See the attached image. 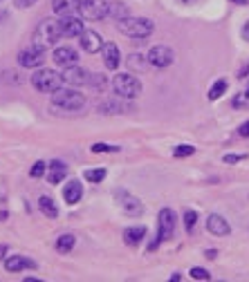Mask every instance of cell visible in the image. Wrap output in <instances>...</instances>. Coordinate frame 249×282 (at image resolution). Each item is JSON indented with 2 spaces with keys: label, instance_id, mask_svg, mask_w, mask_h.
<instances>
[{
  "label": "cell",
  "instance_id": "cell-1",
  "mask_svg": "<svg viewBox=\"0 0 249 282\" xmlns=\"http://www.w3.org/2000/svg\"><path fill=\"white\" fill-rule=\"evenodd\" d=\"M119 32L122 34H126L128 38H135V40H144L148 38V36L153 34V20H148V18H124V20H119Z\"/></svg>",
  "mask_w": 249,
  "mask_h": 282
},
{
  "label": "cell",
  "instance_id": "cell-2",
  "mask_svg": "<svg viewBox=\"0 0 249 282\" xmlns=\"http://www.w3.org/2000/svg\"><path fill=\"white\" fill-rule=\"evenodd\" d=\"M52 105L61 110H81L86 105V97L74 87H58L56 92H52Z\"/></svg>",
  "mask_w": 249,
  "mask_h": 282
},
{
  "label": "cell",
  "instance_id": "cell-3",
  "mask_svg": "<svg viewBox=\"0 0 249 282\" xmlns=\"http://www.w3.org/2000/svg\"><path fill=\"white\" fill-rule=\"evenodd\" d=\"M61 27H58V20H52V18H47V20H43L38 27H36L34 32V43L41 47H54L58 43V38H61Z\"/></svg>",
  "mask_w": 249,
  "mask_h": 282
},
{
  "label": "cell",
  "instance_id": "cell-4",
  "mask_svg": "<svg viewBox=\"0 0 249 282\" xmlns=\"http://www.w3.org/2000/svg\"><path fill=\"white\" fill-rule=\"evenodd\" d=\"M32 85H34L38 92L52 94L63 85V76L56 74L54 69H36L34 76H32Z\"/></svg>",
  "mask_w": 249,
  "mask_h": 282
},
{
  "label": "cell",
  "instance_id": "cell-5",
  "mask_svg": "<svg viewBox=\"0 0 249 282\" xmlns=\"http://www.w3.org/2000/svg\"><path fill=\"white\" fill-rule=\"evenodd\" d=\"M112 87H115L117 97L126 99V101L137 99L139 94H142V83H139L133 74H117L115 79H112Z\"/></svg>",
  "mask_w": 249,
  "mask_h": 282
},
{
  "label": "cell",
  "instance_id": "cell-6",
  "mask_svg": "<svg viewBox=\"0 0 249 282\" xmlns=\"http://www.w3.org/2000/svg\"><path fill=\"white\" fill-rule=\"evenodd\" d=\"M175 224H178V219H175V213L171 208H162L160 215H157V240L151 244V249H155L160 242H166L173 237V231H175Z\"/></svg>",
  "mask_w": 249,
  "mask_h": 282
},
{
  "label": "cell",
  "instance_id": "cell-7",
  "mask_svg": "<svg viewBox=\"0 0 249 282\" xmlns=\"http://www.w3.org/2000/svg\"><path fill=\"white\" fill-rule=\"evenodd\" d=\"M79 12L86 20H104L110 12V2L108 0H81Z\"/></svg>",
  "mask_w": 249,
  "mask_h": 282
},
{
  "label": "cell",
  "instance_id": "cell-8",
  "mask_svg": "<svg viewBox=\"0 0 249 282\" xmlns=\"http://www.w3.org/2000/svg\"><path fill=\"white\" fill-rule=\"evenodd\" d=\"M43 61H45V47L36 45V43L32 47H25V50H20V54H18V63L23 65V67H27V69L41 67Z\"/></svg>",
  "mask_w": 249,
  "mask_h": 282
},
{
  "label": "cell",
  "instance_id": "cell-9",
  "mask_svg": "<svg viewBox=\"0 0 249 282\" xmlns=\"http://www.w3.org/2000/svg\"><path fill=\"white\" fill-rule=\"evenodd\" d=\"M115 199H117V204H119V208H122L126 215H130V217H139V215L144 213V204H142L135 195L126 193V190H117Z\"/></svg>",
  "mask_w": 249,
  "mask_h": 282
},
{
  "label": "cell",
  "instance_id": "cell-10",
  "mask_svg": "<svg viewBox=\"0 0 249 282\" xmlns=\"http://www.w3.org/2000/svg\"><path fill=\"white\" fill-rule=\"evenodd\" d=\"M148 63L153 65V67H157V69H162V67H168V65L173 63V50L171 47H166V45H155L148 52Z\"/></svg>",
  "mask_w": 249,
  "mask_h": 282
},
{
  "label": "cell",
  "instance_id": "cell-11",
  "mask_svg": "<svg viewBox=\"0 0 249 282\" xmlns=\"http://www.w3.org/2000/svg\"><path fill=\"white\" fill-rule=\"evenodd\" d=\"M58 27H61V34H63L65 38H76V36L83 34L81 18H76L74 14H70V16H61V20H58Z\"/></svg>",
  "mask_w": 249,
  "mask_h": 282
},
{
  "label": "cell",
  "instance_id": "cell-12",
  "mask_svg": "<svg viewBox=\"0 0 249 282\" xmlns=\"http://www.w3.org/2000/svg\"><path fill=\"white\" fill-rule=\"evenodd\" d=\"M79 43H81V50L88 54H97L101 52V47H104V40H101V36L94 32V29H83V34L79 36Z\"/></svg>",
  "mask_w": 249,
  "mask_h": 282
},
{
  "label": "cell",
  "instance_id": "cell-13",
  "mask_svg": "<svg viewBox=\"0 0 249 282\" xmlns=\"http://www.w3.org/2000/svg\"><path fill=\"white\" fill-rule=\"evenodd\" d=\"M63 83L70 87H79V85H86L88 83V72L79 65H72V67H65L63 69Z\"/></svg>",
  "mask_w": 249,
  "mask_h": 282
},
{
  "label": "cell",
  "instance_id": "cell-14",
  "mask_svg": "<svg viewBox=\"0 0 249 282\" xmlns=\"http://www.w3.org/2000/svg\"><path fill=\"white\" fill-rule=\"evenodd\" d=\"M54 63L58 65V67H72V65H76V61H79V54H76V50H72V47H56L52 54Z\"/></svg>",
  "mask_w": 249,
  "mask_h": 282
},
{
  "label": "cell",
  "instance_id": "cell-15",
  "mask_svg": "<svg viewBox=\"0 0 249 282\" xmlns=\"http://www.w3.org/2000/svg\"><path fill=\"white\" fill-rule=\"evenodd\" d=\"M207 229L209 233H213L215 237H227L229 233H231V226H229V222H227L222 215H209L207 219Z\"/></svg>",
  "mask_w": 249,
  "mask_h": 282
},
{
  "label": "cell",
  "instance_id": "cell-16",
  "mask_svg": "<svg viewBox=\"0 0 249 282\" xmlns=\"http://www.w3.org/2000/svg\"><path fill=\"white\" fill-rule=\"evenodd\" d=\"M5 269L9 271V273H20V271H25V269H36V262L25 258V255H12V258L5 260Z\"/></svg>",
  "mask_w": 249,
  "mask_h": 282
},
{
  "label": "cell",
  "instance_id": "cell-17",
  "mask_svg": "<svg viewBox=\"0 0 249 282\" xmlns=\"http://www.w3.org/2000/svg\"><path fill=\"white\" fill-rule=\"evenodd\" d=\"M101 52H104V63H106L108 69H117L119 65H122V54H119V50H117L115 43H104Z\"/></svg>",
  "mask_w": 249,
  "mask_h": 282
},
{
  "label": "cell",
  "instance_id": "cell-18",
  "mask_svg": "<svg viewBox=\"0 0 249 282\" xmlns=\"http://www.w3.org/2000/svg\"><path fill=\"white\" fill-rule=\"evenodd\" d=\"M47 168H50V173H47V182H50V184H61L65 179V175H68V166H65V161H61V159H54Z\"/></svg>",
  "mask_w": 249,
  "mask_h": 282
},
{
  "label": "cell",
  "instance_id": "cell-19",
  "mask_svg": "<svg viewBox=\"0 0 249 282\" xmlns=\"http://www.w3.org/2000/svg\"><path fill=\"white\" fill-rule=\"evenodd\" d=\"M81 5V0H52V9L54 14L58 16H70V14H74Z\"/></svg>",
  "mask_w": 249,
  "mask_h": 282
},
{
  "label": "cell",
  "instance_id": "cell-20",
  "mask_svg": "<svg viewBox=\"0 0 249 282\" xmlns=\"http://www.w3.org/2000/svg\"><path fill=\"white\" fill-rule=\"evenodd\" d=\"M99 110L104 115H124V112L130 110V105L124 103V101H112V99H108V101H101L99 103Z\"/></svg>",
  "mask_w": 249,
  "mask_h": 282
},
{
  "label": "cell",
  "instance_id": "cell-21",
  "mask_svg": "<svg viewBox=\"0 0 249 282\" xmlns=\"http://www.w3.org/2000/svg\"><path fill=\"white\" fill-rule=\"evenodd\" d=\"M144 237H146V226H128L124 231V242L130 244V247H137Z\"/></svg>",
  "mask_w": 249,
  "mask_h": 282
},
{
  "label": "cell",
  "instance_id": "cell-22",
  "mask_svg": "<svg viewBox=\"0 0 249 282\" xmlns=\"http://www.w3.org/2000/svg\"><path fill=\"white\" fill-rule=\"evenodd\" d=\"M81 195H83V188H81V184H79L76 179H72V182H70V184L63 188V199L68 201L70 206L81 199Z\"/></svg>",
  "mask_w": 249,
  "mask_h": 282
},
{
  "label": "cell",
  "instance_id": "cell-23",
  "mask_svg": "<svg viewBox=\"0 0 249 282\" xmlns=\"http://www.w3.org/2000/svg\"><path fill=\"white\" fill-rule=\"evenodd\" d=\"M38 208H41L43 211V215H45V217H56L58 215V208H56V204H54V199L52 197H47V195H43L41 199H38Z\"/></svg>",
  "mask_w": 249,
  "mask_h": 282
},
{
  "label": "cell",
  "instance_id": "cell-24",
  "mask_svg": "<svg viewBox=\"0 0 249 282\" xmlns=\"http://www.w3.org/2000/svg\"><path fill=\"white\" fill-rule=\"evenodd\" d=\"M74 244H76L74 235H61L56 240V251L58 253H70V251L74 249Z\"/></svg>",
  "mask_w": 249,
  "mask_h": 282
},
{
  "label": "cell",
  "instance_id": "cell-25",
  "mask_svg": "<svg viewBox=\"0 0 249 282\" xmlns=\"http://www.w3.org/2000/svg\"><path fill=\"white\" fill-rule=\"evenodd\" d=\"M108 16H112L119 23V20H124V18H128V7L122 5V2H112L110 5V12H108Z\"/></svg>",
  "mask_w": 249,
  "mask_h": 282
},
{
  "label": "cell",
  "instance_id": "cell-26",
  "mask_svg": "<svg viewBox=\"0 0 249 282\" xmlns=\"http://www.w3.org/2000/svg\"><path fill=\"white\" fill-rule=\"evenodd\" d=\"M83 177L90 182V184H99V182H104L106 177V168H94V170H86Z\"/></svg>",
  "mask_w": 249,
  "mask_h": 282
},
{
  "label": "cell",
  "instance_id": "cell-27",
  "mask_svg": "<svg viewBox=\"0 0 249 282\" xmlns=\"http://www.w3.org/2000/svg\"><path fill=\"white\" fill-rule=\"evenodd\" d=\"M227 92V81H218V83H213V87L209 90V101H215V99H220L222 94Z\"/></svg>",
  "mask_w": 249,
  "mask_h": 282
},
{
  "label": "cell",
  "instance_id": "cell-28",
  "mask_svg": "<svg viewBox=\"0 0 249 282\" xmlns=\"http://www.w3.org/2000/svg\"><path fill=\"white\" fill-rule=\"evenodd\" d=\"M146 63H148V58H144L142 54H133V56H128V65L133 69H146Z\"/></svg>",
  "mask_w": 249,
  "mask_h": 282
},
{
  "label": "cell",
  "instance_id": "cell-29",
  "mask_svg": "<svg viewBox=\"0 0 249 282\" xmlns=\"http://www.w3.org/2000/svg\"><path fill=\"white\" fill-rule=\"evenodd\" d=\"M45 168H47V164H45V161H36L34 166L29 168V177H34V179L43 177V175H45Z\"/></svg>",
  "mask_w": 249,
  "mask_h": 282
},
{
  "label": "cell",
  "instance_id": "cell-30",
  "mask_svg": "<svg viewBox=\"0 0 249 282\" xmlns=\"http://www.w3.org/2000/svg\"><path fill=\"white\" fill-rule=\"evenodd\" d=\"M197 222V213L196 211H186L184 213V226H186V233H193V226Z\"/></svg>",
  "mask_w": 249,
  "mask_h": 282
},
{
  "label": "cell",
  "instance_id": "cell-31",
  "mask_svg": "<svg viewBox=\"0 0 249 282\" xmlns=\"http://www.w3.org/2000/svg\"><path fill=\"white\" fill-rule=\"evenodd\" d=\"M189 273H191L193 280H211V273L207 269H200V266H193Z\"/></svg>",
  "mask_w": 249,
  "mask_h": 282
},
{
  "label": "cell",
  "instance_id": "cell-32",
  "mask_svg": "<svg viewBox=\"0 0 249 282\" xmlns=\"http://www.w3.org/2000/svg\"><path fill=\"white\" fill-rule=\"evenodd\" d=\"M193 152H196V148H193V146H189V144L175 146V150H173L175 157H189V155H193Z\"/></svg>",
  "mask_w": 249,
  "mask_h": 282
},
{
  "label": "cell",
  "instance_id": "cell-33",
  "mask_svg": "<svg viewBox=\"0 0 249 282\" xmlns=\"http://www.w3.org/2000/svg\"><path fill=\"white\" fill-rule=\"evenodd\" d=\"M92 152H117L119 150V146H108V144H94L92 148Z\"/></svg>",
  "mask_w": 249,
  "mask_h": 282
},
{
  "label": "cell",
  "instance_id": "cell-34",
  "mask_svg": "<svg viewBox=\"0 0 249 282\" xmlns=\"http://www.w3.org/2000/svg\"><path fill=\"white\" fill-rule=\"evenodd\" d=\"M38 0H14V5L18 7V9H29L32 5H36Z\"/></svg>",
  "mask_w": 249,
  "mask_h": 282
},
{
  "label": "cell",
  "instance_id": "cell-35",
  "mask_svg": "<svg viewBox=\"0 0 249 282\" xmlns=\"http://www.w3.org/2000/svg\"><path fill=\"white\" fill-rule=\"evenodd\" d=\"M238 134H240V137H249V121H245L243 126L238 128Z\"/></svg>",
  "mask_w": 249,
  "mask_h": 282
},
{
  "label": "cell",
  "instance_id": "cell-36",
  "mask_svg": "<svg viewBox=\"0 0 249 282\" xmlns=\"http://www.w3.org/2000/svg\"><path fill=\"white\" fill-rule=\"evenodd\" d=\"M240 159H243L240 155H225V164H238Z\"/></svg>",
  "mask_w": 249,
  "mask_h": 282
},
{
  "label": "cell",
  "instance_id": "cell-37",
  "mask_svg": "<svg viewBox=\"0 0 249 282\" xmlns=\"http://www.w3.org/2000/svg\"><path fill=\"white\" fill-rule=\"evenodd\" d=\"M240 34H243V38H245V40H249V20L243 25V29H240Z\"/></svg>",
  "mask_w": 249,
  "mask_h": 282
},
{
  "label": "cell",
  "instance_id": "cell-38",
  "mask_svg": "<svg viewBox=\"0 0 249 282\" xmlns=\"http://www.w3.org/2000/svg\"><path fill=\"white\" fill-rule=\"evenodd\" d=\"M247 74H249V65H245V67L240 69V79H245V76H247Z\"/></svg>",
  "mask_w": 249,
  "mask_h": 282
},
{
  "label": "cell",
  "instance_id": "cell-39",
  "mask_svg": "<svg viewBox=\"0 0 249 282\" xmlns=\"http://www.w3.org/2000/svg\"><path fill=\"white\" fill-rule=\"evenodd\" d=\"M204 255H207L209 260H213V258H215V255H218V253H215V251H211V249H209V251H207V253H204Z\"/></svg>",
  "mask_w": 249,
  "mask_h": 282
},
{
  "label": "cell",
  "instance_id": "cell-40",
  "mask_svg": "<svg viewBox=\"0 0 249 282\" xmlns=\"http://www.w3.org/2000/svg\"><path fill=\"white\" fill-rule=\"evenodd\" d=\"M5 255H7V247L5 244H0V258H5Z\"/></svg>",
  "mask_w": 249,
  "mask_h": 282
},
{
  "label": "cell",
  "instance_id": "cell-41",
  "mask_svg": "<svg viewBox=\"0 0 249 282\" xmlns=\"http://www.w3.org/2000/svg\"><path fill=\"white\" fill-rule=\"evenodd\" d=\"M180 5H193V2H197V0H178Z\"/></svg>",
  "mask_w": 249,
  "mask_h": 282
},
{
  "label": "cell",
  "instance_id": "cell-42",
  "mask_svg": "<svg viewBox=\"0 0 249 282\" xmlns=\"http://www.w3.org/2000/svg\"><path fill=\"white\" fill-rule=\"evenodd\" d=\"M180 278H182L180 273H173V276H171V282H178V280H180Z\"/></svg>",
  "mask_w": 249,
  "mask_h": 282
},
{
  "label": "cell",
  "instance_id": "cell-43",
  "mask_svg": "<svg viewBox=\"0 0 249 282\" xmlns=\"http://www.w3.org/2000/svg\"><path fill=\"white\" fill-rule=\"evenodd\" d=\"M231 2H238V5H247V0H231Z\"/></svg>",
  "mask_w": 249,
  "mask_h": 282
},
{
  "label": "cell",
  "instance_id": "cell-44",
  "mask_svg": "<svg viewBox=\"0 0 249 282\" xmlns=\"http://www.w3.org/2000/svg\"><path fill=\"white\" fill-rule=\"evenodd\" d=\"M245 97H247V99H249V85H247V92H245Z\"/></svg>",
  "mask_w": 249,
  "mask_h": 282
}]
</instances>
